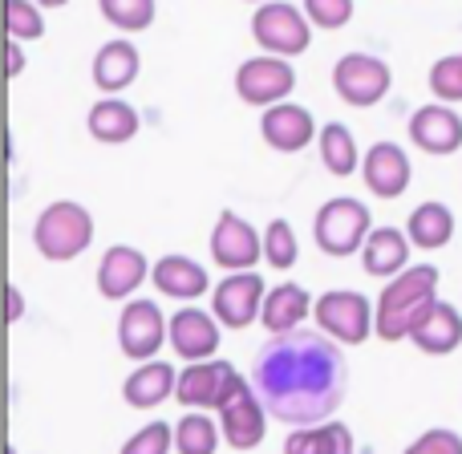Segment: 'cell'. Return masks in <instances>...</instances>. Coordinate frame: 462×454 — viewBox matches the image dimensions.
<instances>
[{
  "mask_svg": "<svg viewBox=\"0 0 462 454\" xmlns=\"http://www.w3.org/2000/svg\"><path fill=\"white\" fill-rule=\"evenodd\" d=\"M247 382L276 422L300 431L337 414L349 390V369L333 337H325L320 329H296L260 345Z\"/></svg>",
  "mask_w": 462,
  "mask_h": 454,
  "instance_id": "cell-1",
  "label": "cell"
},
{
  "mask_svg": "<svg viewBox=\"0 0 462 454\" xmlns=\"http://www.w3.org/2000/svg\"><path fill=\"white\" fill-rule=\"evenodd\" d=\"M439 301V268L434 264H414L402 276L385 284L377 301V337L382 341H406L414 320Z\"/></svg>",
  "mask_w": 462,
  "mask_h": 454,
  "instance_id": "cell-2",
  "label": "cell"
},
{
  "mask_svg": "<svg viewBox=\"0 0 462 454\" xmlns=\"http://www.w3.org/2000/svg\"><path fill=\"white\" fill-rule=\"evenodd\" d=\"M89 239H94V216L73 199L49 203L37 216V224H32V247L53 264L78 260L89 247Z\"/></svg>",
  "mask_w": 462,
  "mask_h": 454,
  "instance_id": "cell-3",
  "label": "cell"
},
{
  "mask_svg": "<svg viewBox=\"0 0 462 454\" xmlns=\"http://www.w3.org/2000/svg\"><path fill=\"white\" fill-rule=\"evenodd\" d=\"M369 236H374V216H369V208L361 199H328L312 219L317 247L325 255H337V260L361 252Z\"/></svg>",
  "mask_w": 462,
  "mask_h": 454,
  "instance_id": "cell-4",
  "label": "cell"
},
{
  "mask_svg": "<svg viewBox=\"0 0 462 454\" xmlns=\"http://www.w3.org/2000/svg\"><path fill=\"white\" fill-rule=\"evenodd\" d=\"M312 317H317L320 333L333 337L337 345H361L369 333H377V309L361 292H349V288L325 292L312 309Z\"/></svg>",
  "mask_w": 462,
  "mask_h": 454,
  "instance_id": "cell-5",
  "label": "cell"
},
{
  "mask_svg": "<svg viewBox=\"0 0 462 454\" xmlns=\"http://www.w3.org/2000/svg\"><path fill=\"white\" fill-rule=\"evenodd\" d=\"M252 37L260 49H268V57H296L309 49L312 41V21L300 8L284 5V0H272L260 5L252 16Z\"/></svg>",
  "mask_w": 462,
  "mask_h": 454,
  "instance_id": "cell-6",
  "label": "cell"
},
{
  "mask_svg": "<svg viewBox=\"0 0 462 454\" xmlns=\"http://www.w3.org/2000/svg\"><path fill=\"white\" fill-rule=\"evenodd\" d=\"M393 86V73L382 57L369 53H345L341 61L333 65V89L345 106H357V110H369L377 106Z\"/></svg>",
  "mask_w": 462,
  "mask_h": 454,
  "instance_id": "cell-7",
  "label": "cell"
},
{
  "mask_svg": "<svg viewBox=\"0 0 462 454\" xmlns=\"http://www.w3.org/2000/svg\"><path fill=\"white\" fill-rule=\"evenodd\" d=\"M219 431H224L227 447H236V450H255L263 442V434H268V410H263L260 394L252 390V382L236 377L231 398L219 410Z\"/></svg>",
  "mask_w": 462,
  "mask_h": 454,
  "instance_id": "cell-8",
  "label": "cell"
},
{
  "mask_svg": "<svg viewBox=\"0 0 462 454\" xmlns=\"http://www.w3.org/2000/svg\"><path fill=\"white\" fill-rule=\"evenodd\" d=\"M162 341H171V320H162L154 301H126L118 317V349L130 361H151L162 349Z\"/></svg>",
  "mask_w": 462,
  "mask_h": 454,
  "instance_id": "cell-9",
  "label": "cell"
},
{
  "mask_svg": "<svg viewBox=\"0 0 462 454\" xmlns=\"http://www.w3.org/2000/svg\"><path fill=\"white\" fill-rule=\"evenodd\" d=\"M236 366L224 357L211 361H195L179 374V390L175 398L183 402L187 410H224V402L231 398V385H236Z\"/></svg>",
  "mask_w": 462,
  "mask_h": 454,
  "instance_id": "cell-10",
  "label": "cell"
},
{
  "mask_svg": "<svg viewBox=\"0 0 462 454\" xmlns=\"http://www.w3.org/2000/svg\"><path fill=\"white\" fill-rule=\"evenodd\" d=\"M296 89V69L284 57H252L236 73V94L247 106H280Z\"/></svg>",
  "mask_w": 462,
  "mask_h": 454,
  "instance_id": "cell-11",
  "label": "cell"
},
{
  "mask_svg": "<svg viewBox=\"0 0 462 454\" xmlns=\"http://www.w3.org/2000/svg\"><path fill=\"white\" fill-rule=\"evenodd\" d=\"M260 252H263L260 231L247 219H239L236 211H224L216 231H211V260L231 276V272H252L260 264Z\"/></svg>",
  "mask_w": 462,
  "mask_h": 454,
  "instance_id": "cell-12",
  "label": "cell"
},
{
  "mask_svg": "<svg viewBox=\"0 0 462 454\" xmlns=\"http://www.w3.org/2000/svg\"><path fill=\"white\" fill-rule=\"evenodd\" d=\"M263 280L255 272H231L224 284L211 292V309H216V320L227 329H247L255 317L263 312Z\"/></svg>",
  "mask_w": 462,
  "mask_h": 454,
  "instance_id": "cell-13",
  "label": "cell"
},
{
  "mask_svg": "<svg viewBox=\"0 0 462 454\" xmlns=\"http://www.w3.org/2000/svg\"><path fill=\"white\" fill-rule=\"evenodd\" d=\"M151 272L154 268L146 264V255L138 252V247L114 244V247H106L102 264H97V292H102L106 301H130V292H138V284H143Z\"/></svg>",
  "mask_w": 462,
  "mask_h": 454,
  "instance_id": "cell-14",
  "label": "cell"
},
{
  "mask_svg": "<svg viewBox=\"0 0 462 454\" xmlns=\"http://www.w3.org/2000/svg\"><path fill=\"white\" fill-rule=\"evenodd\" d=\"M361 175H365L369 195H377V199H398V195H406L414 171H410V159L398 143H377V146H369L365 162H361Z\"/></svg>",
  "mask_w": 462,
  "mask_h": 454,
  "instance_id": "cell-15",
  "label": "cell"
},
{
  "mask_svg": "<svg viewBox=\"0 0 462 454\" xmlns=\"http://www.w3.org/2000/svg\"><path fill=\"white\" fill-rule=\"evenodd\" d=\"M260 134H263V143H268L272 151L296 154V151H304V146L317 138V122H312V114L304 110V106L280 102V106H272V110H263Z\"/></svg>",
  "mask_w": 462,
  "mask_h": 454,
  "instance_id": "cell-16",
  "label": "cell"
},
{
  "mask_svg": "<svg viewBox=\"0 0 462 454\" xmlns=\"http://www.w3.org/2000/svg\"><path fill=\"white\" fill-rule=\"evenodd\" d=\"M171 349L179 357L195 361H211L219 349V320L203 309H179L171 317Z\"/></svg>",
  "mask_w": 462,
  "mask_h": 454,
  "instance_id": "cell-17",
  "label": "cell"
},
{
  "mask_svg": "<svg viewBox=\"0 0 462 454\" xmlns=\"http://www.w3.org/2000/svg\"><path fill=\"white\" fill-rule=\"evenodd\" d=\"M410 341L426 353V357H447L462 345V312L447 301H434L410 329Z\"/></svg>",
  "mask_w": 462,
  "mask_h": 454,
  "instance_id": "cell-18",
  "label": "cell"
},
{
  "mask_svg": "<svg viewBox=\"0 0 462 454\" xmlns=\"http://www.w3.org/2000/svg\"><path fill=\"white\" fill-rule=\"evenodd\" d=\"M410 143L426 154H455L462 146V118L450 106H422L410 118Z\"/></svg>",
  "mask_w": 462,
  "mask_h": 454,
  "instance_id": "cell-19",
  "label": "cell"
},
{
  "mask_svg": "<svg viewBox=\"0 0 462 454\" xmlns=\"http://www.w3.org/2000/svg\"><path fill=\"white\" fill-rule=\"evenodd\" d=\"M175 390H179V369L171 366V361H146V366H138L134 374L126 377L122 398L134 410H154L167 398H175Z\"/></svg>",
  "mask_w": 462,
  "mask_h": 454,
  "instance_id": "cell-20",
  "label": "cell"
},
{
  "mask_svg": "<svg viewBox=\"0 0 462 454\" xmlns=\"http://www.w3.org/2000/svg\"><path fill=\"white\" fill-rule=\"evenodd\" d=\"M138 69H143V57L130 41H106L94 53V86L102 94H122L126 86L138 81Z\"/></svg>",
  "mask_w": 462,
  "mask_h": 454,
  "instance_id": "cell-21",
  "label": "cell"
},
{
  "mask_svg": "<svg viewBox=\"0 0 462 454\" xmlns=\"http://www.w3.org/2000/svg\"><path fill=\"white\" fill-rule=\"evenodd\" d=\"M361 264L369 276L377 280H393L410 268V236L398 227H374V236L361 247Z\"/></svg>",
  "mask_w": 462,
  "mask_h": 454,
  "instance_id": "cell-22",
  "label": "cell"
},
{
  "mask_svg": "<svg viewBox=\"0 0 462 454\" xmlns=\"http://www.w3.org/2000/svg\"><path fill=\"white\" fill-rule=\"evenodd\" d=\"M151 280L162 296H175V301H199V296L211 288L208 268L195 264L191 255H162V260L154 264Z\"/></svg>",
  "mask_w": 462,
  "mask_h": 454,
  "instance_id": "cell-23",
  "label": "cell"
},
{
  "mask_svg": "<svg viewBox=\"0 0 462 454\" xmlns=\"http://www.w3.org/2000/svg\"><path fill=\"white\" fill-rule=\"evenodd\" d=\"M317 309L312 304V296L304 292L300 284H280V288H272L268 296H263V312H260V320L272 329V333H296V329L304 325V317Z\"/></svg>",
  "mask_w": 462,
  "mask_h": 454,
  "instance_id": "cell-24",
  "label": "cell"
},
{
  "mask_svg": "<svg viewBox=\"0 0 462 454\" xmlns=\"http://www.w3.org/2000/svg\"><path fill=\"white\" fill-rule=\"evenodd\" d=\"M86 126H89V134L106 146L130 143V138L138 134V110L130 102H122V97H102V102H94Z\"/></svg>",
  "mask_w": 462,
  "mask_h": 454,
  "instance_id": "cell-25",
  "label": "cell"
},
{
  "mask_svg": "<svg viewBox=\"0 0 462 454\" xmlns=\"http://www.w3.org/2000/svg\"><path fill=\"white\" fill-rule=\"evenodd\" d=\"M406 236L422 252H439V247H447L455 239V216H450L447 203H422V208L410 211Z\"/></svg>",
  "mask_w": 462,
  "mask_h": 454,
  "instance_id": "cell-26",
  "label": "cell"
},
{
  "mask_svg": "<svg viewBox=\"0 0 462 454\" xmlns=\"http://www.w3.org/2000/svg\"><path fill=\"white\" fill-rule=\"evenodd\" d=\"M284 454H353V434L345 422H320L288 431Z\"/></svg>",
  "mask_w": 462,
  "mask_h": 454,
  "instance_id": "cell-27",
  "label": "cell"
},
{
  "mask_svg": "<svg viewBox=\"0 0 462 454\" xmlns=\"http://www.w3.org/2000/svg\"><path fill=\"white\" fill-rule=\"evenodd\" d=\"M320 162H325V171L337 179L357 171V143H353L345 122H328V126L320 130Z\"/></svg>",
  "mask_w": 462,
  "mask_h": 454,
  "instance_id": "cell-28",
  "label": "cell"
},
{
  "mask_svg": "<svg viewBox=\"0 0 462 454\" xmlns=\"http://www.w3.org/2000/svg\"><path fill=\"white\" fill-rule=\"evenodd\" d=\"M219 434L224 431H219L203 410H191V414L179 418V426H175V454H216Z\"/></svg>",
  "mask_w": 462,
  "mask_h": 454,
  "instance_id": "cell-29",
  "label": "cell"
},
{
  "mask_svg": "<svg viewBox=\"0 0 462 454\" xmlns=\"http://www.w3.org/2000/svg\"><path fill=\"white\" fill-rule=\"evenodd\" d=\"M97 8L122 32H143L154 24V0H97Z\"/></svg>",
  "mask_w": 462,
  "mask_h": 454,
  "instance_id": "cell-30",
  "label": "cell"
},
{
  "mask_svg": "<svg viewBox=\"0 0 462 454\" xmlns=\"http://www.w3.org/2000/svg\"><path fill=\"white\" fill-rule=\"evenodd\" d=\"M263 260L280 272H288L300 260V244H296V231L288 219H272L268 231H263Z\"/></svg>",
  "mask_w": 462,
  "mask_h": 454,
  "instance_id": "cell-31",
  "label": "cell"
},
{
  "mask_svg": "<svg viewBox=\"0 0 462 454\" xmlns=\"http://www.w3.org/2000/svg\"><path fill=\"white\" fill-rule=\"evenodd\" d=\"M8 41H41L45 37V16L37 0H8Z\"/></svg>",
  "mask_w": 462,
  "mask_h": 454,
  "instance_id": "cell-32",
  "label": "cell"
},
{
  "mask_svg": "<svg viewBox=\"0 0 462 454\" xmlns=\"http://www.w3.org/2000/svg\"><path fill=\"white\" fill-rule=\"evenodd\" d=\"M430 89H434V97H442V106L462 102V53L439 57L430 65Z\"/></svg>",
  "mask_w": 462,
  "mask_h": 454,
  "instance_id": "cell-33",
  "label": "cell"
},
{
  "mask_svg": "<svg viewBox=\"0 0 462 454\" xmlns=\"http://www.w3.org/2000/svg\"><path fill=\"white\" fill-rule=\"evenodd\" d=\"M171 447H175V431L167 422H151L122 442V454H171Z\"/></svg>",
  "mask_w": 462,
  "mask_h": 454,
  "instance_id": "cell-34",
  "label": "cell"
},
{
  "mask_svg": "<svg viewBox=\"0 0 462 454\" xmlns=\"http://www.w3.org/2000/svg\"><path fill=\"white\" fill-rule=\"evenodd\" d=\"M304 16L317 29H345L353 21V0H304Z\"/></svg>",
  "mask_w": 462,
  "mask_h": 454,
  "instance_id": "cell-35",
  "label": "cell"
},
{
  "mask_svg": "<svg viewBox=\"0 0 462 454\" xmlns=\"http://www.w3.org/2000/svg\"><path fill=\"white\" fill-rule=\"evenodd\" d=\"M406 454H462V434L434 426V431H426L422 439L410 442Z\"/></svg>",
  "mask_w": 462,
  "mask_h": 454,
  "instance_id": "cell-36",
  "label": "cell"
},
{
  "mask_svg": "<svg viewBox=\"0 0 462 454\" xmlns=\"http://www.w3.org/2000/svg\"><path fill=\"white\" fill-rule=\"evenodd\" d=\"M21 317H24L21 288H16V284H8V320H13V325H16V320H21Z\"/></svg>",
  "mask_w": 462,
  "mask_h": 454,
  "instance_id": "cell-37",
  "label": "cell"
},
{
  "mask_svg": "<svg viewBox=\"0 0 462 454\" xmlns=\"http://www.w3.org/2000/svg\"><path fill=\"white\" fill-rule=\"evenodd\" d=\"M24 69V53H21V41H8V78Z\"/></svg>",
  "mask_w": 462,
  "mask_h": 454,
  "instance_id": "cell-38",
  "label": "cell"
},
{
  "mask_svg": "<svg viewBox=\"0 0 462 454\" xmlns=\"http://www.w3.org/2000/svg\"><path fill=\"white\" fill-rule=\"evenodd\" d=\"M41 8H61V5H69V0H37Z\"/></svg>",
  "mask_w": 462,
  "mask_h": 454,
  "instance_id": "cell-39",
  "label": "cell"
},
{
  "mask_svg": "<svg viewBox=\"0 0 462 454\" xmlns=\"http://www.w3.org/2000/svg\"><path fill=\"white\" fill-rule=\"evenodd\" d=\"M252 5H272V0H252Z\"/></svg>",
  "mask_w": 462,
  "mask_h": 454,
  "instance_id": "cell-40",
  "label": "cell"
}]
</instances>
